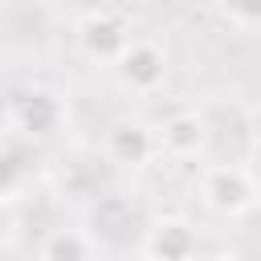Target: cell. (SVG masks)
<instances>
[{"instance_id": "cell-1", "label": "cell", "mask_w": 261, "mask_h": 261, "mask_svg": "<svg viewBox=\"0 0 261 261\" xmlns=\"http://www.w3.org/2000/svg\"><path fill=\"white\" fill-rule=\"evenodd\" d=\"M114 73H118L122 90H130L139 98H151L167 82V49L151 37H130L126 49L114 57Z\"/></svg>"}, {"instance_id": "cell-2", "label": "cell", "mask_w": 261, "mask_h": 261, "mask_svg": "<svg viewBox=\"0 0 261 261\" xmlns=\"http://www.w3.org/2000/svg\"><path fill=\"white\" fill-rule=\"evenodd\" d=\"M200 200L220 216H241L257 204V179L249 175V167H204Z\"/></svg>"}, {"instance_id": "cell-3", "label": "cell", "mask_w": 261, "mask_h": 261, "mask_svg": "<svg viewBox=\"0 0 261 261\" xmlns=\"http://www.w3.org/2000/svg\"><path fill=\"white\" fill-rule=\"evenodd\" d=\"M126 41H130L126 24H122L114 12H106V8L86 12V16H82V24H77V45H82V53H86V57L114 61V57L126 49Z\"/></svg>"}, {"instance_id": "cell-4", "label": "cell", "mask_w": 261, "mask_h": 261, "mask_svg": "<svg viewBox=\"0 0 261 261\" xmlns=\"http://www.w3.org/2000/svg\"><path fill=\"white\" fill-rule=\"evenodd\" d=\"M208 122L196 110H179L159 126V151H167L171 159H200L208 151Z\"/></svg>"}, {"instance_id": "cell-5", "label": "cell", "mask_w": 261, "mask_h": 261, "mask_svg": "<svg viewBox=\"0 0 261 261\" xmlns=\"http://www.w3.org/2000/svg\"><path fill=\"white\" fill-rule=\"evenodd\" d=\"M143 253L151 261H196V228L188 220H155L147 228V241H143Z\"/></svg>"}, {"instance_id": "cell-6", "label": "cell", "mask_w": 261, "mask_h": 261, "mask_svg": "<svg viewBox=\"0 0 261 261\" xmlns=\"http://www.w3.org/2000/svg\"><path fill=\"white\" fill-rule=\"evenodd\" d=\"M106 151L114 163H143L147 155L159 151V135H151L143 122H118L106 135Z\"/></svg>"}, {"instance_id": "cell-7", "label": "cell", "mask_w": 261, "mask_h": 261, "mask_svg": "<svg viewBox=\"0 0 261 261\" xmlns=\"http://www.w3.org/2000/svg\"><path fill=\"white\" fill-rule=\"evenodd\" d=\"M41 261H94V241L82 228H53L41 241Z\"/></svg>"}, {"instance_id": "cell-8", "label": "cell", "mask_w": 261, "mask_h": 261, "mask_svg": "<svg viewBox=\"0 0 261 261\" xmlns=\"http://www.w3.org/2000/svg\"><path fill=\"white\" fill-rule=\"evenodd\" d=\"M216 8L241 29H261V0H216Z\"/></svg>"}, {"instance_id": "cell-9", "label": "cell", "mask_w": 261, "mask_h": 261, "mask_svg": "<svg viewBox=\"0 0 261 261\" xmlns=\"http://www.w3.org/2000/svg\"><path fill=\"white\" fill-rule=\"evenodd\" d=\"M12 237H16V212H12L8 196H0V249H4Z\"/></svg>"}, {"instance_id": "cell-10", "label": "cell", "mask_w": 261, "mask_h": 261, "mask_svg": "<svg viewBox=\"0 0 261 261\" xmlns=\"http://www.w3.org/2000/svg\"><path fill=\"white\" fill-rule=\"evenodd\" d=\"M249 130H253V139L261 143V106H253V110H249Z\"/></svg>"}, {"instance_id": "cell-11", "label": "cell", "mask_w": 261, "mask_h": 261, "mask_svg": "<svg viewBox=\"0 0 261 261\" xmlns=\"http://www.w3.org/2000/svg\"><path fill=\"white\" fill-rule=\"evenodd\" d=\"M212 261H241V257H212Z\"/></svg>"}, {"instance_id": "cell-12", "label": "cell", "mask_w": 261, "mask_h": 261, "mask_svg": "<svg viewBox=\"0 0 261 261\" xmlns=\"http://www.w3.org/2000/svg\"><path fill=\"white\" fill-rule=\"evenodd\" d=\"M257 200H261V184H257Z\"/></svg>"}]
</instances>
